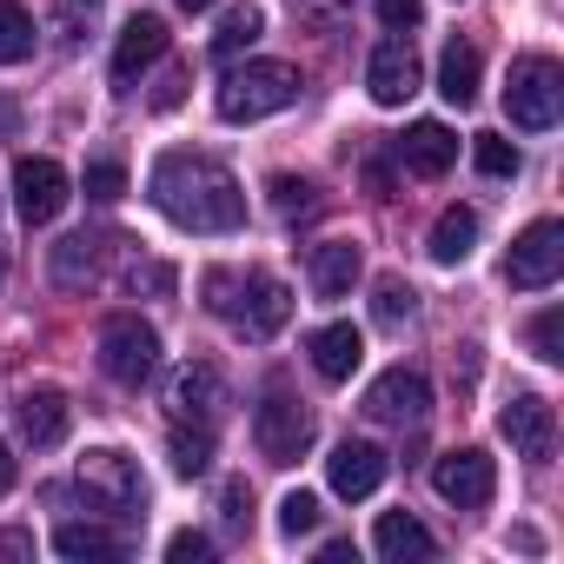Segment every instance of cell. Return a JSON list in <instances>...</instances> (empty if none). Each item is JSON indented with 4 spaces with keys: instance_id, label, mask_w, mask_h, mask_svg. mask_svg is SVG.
I'll list each match as a JSON object with an SVG mask.
<instances>
[{
    "instance_id": "6da1fadb",
    "label": "cell",
    "mask_w": 564,
    "mask_h": 564,
    "mask_svg": "<svg viewBox=\"0 0 564 564\" xmlns=\"http://www.w3.org/2000/svg\"><path fill=\"white\" fill-rule=\"evenodd\" d=\"M147 193H153V206H160L173 226H186V232H232V226H246V193H239V180H232L219 160H206V153H160Z\"/></svg>"
},
{
    "instance_id": "7a4b0ae2",
    "label": "cell",
    "mask_w": 564,
    "mask_h": 564,
    "mask_svg": "<svg viewBox=\"0 0 564 564\" xmlns=\"http://www.w3.org/2000/svg\"><path fill=\"white\" fill-rule=\"evenodd\" d=\"M293 100H300V67L293 61H246V67H232L219 80V100L213 107H219V120L252 127V120L293 107Z\"/></svg>"
},
{
    "instance_id": "3957f363",
    "label": "cell",
    "mask_w": 564,
    "mask_h": 564,
    "mask_svg": "<svg viewBox=\"0 0 564 564\" xmlns=\"http://www.w3.org/2000/svg\"><path fill=\"white\" fill-rule=\"evenodd\" d=\"M557 113H564V67L544 61V54L511 61V80H505V120H511L518 133H544V127H557Z\"/></svg>"
},
{
    "instance_id": "277c9868",
    "label": "cell",
    "mask_w": 564,
    "mask_h": 564,
    "mask_svg": "<svg viewBox=\"0 0 564 564\" xmlns=\"http://www.w3.org/2000/svg\"><path fill=\"white\" fill-rule=\"evenodd\" d=\"M153 366H160V333H153L147 319H133V313H113V319L100 326V372H107L113 386L140 392V386L153 379Z\"/></svg>"
},
{
    "instance_id": "5b68a950",
    "label": "cell",
    "mask_w": 564,
    "mask_h": 564,
    "mask_svg": "<svg viewBox=\"0 0 564 564\" xmlns=\"http://www.w3.org/2000/svg\"><path fill=\"white\" fill-rule=\"evenodd\" d=\"M74 478H80V491H87V505H94V511H107V518H140V505H147V485H140V465H133L127 452H113V445H100V452H87Z\"/></svg>"
},
{
    "instance_id": "8992f818",
    "label": "cell",
    "mask_w": 564,
    "mask_h": 564,
    "mask_svg": "<svg viewBox=\"0 0 564 564\" xmlns=\"http://www.w3.org/2000/svg\"><path fill=\"white\" fill-rule=\"evenodd\" d=\"M252 445L265 465H300L313 445V412L293 392H265V405L252 412Z\"/></svg>"
},
{
    "instance_id": "52a82bcc",
    "label": "cell",
    "mask_w": 564,
    "mask_h": 564,
    "mask_svg": "<svg viewBox=\"0 0 564 564\" xmlns=\"http://www.w3.org/2000/svg\"><path fill=\"white\" fill-rule=\"evenodd\" d=\"M226 319H232V333L239 339H252V346H265L279 326L293 319V293L279 286L272 272H246L239 286H232V300H226Z\"/></svg>"
},
{
    "instance_id": "ba28073f",
    "label": "cell",
    "mask_w": 564,
    "mask_h": 564,
    "mask_svg": "<svg viewBox=\"0 0 564 564\" xmlns=\"http://www.w3.org/2000/svg\"><path fill=\"white\" fill-rule=\"evenodd\" d=\"M67 199H74V180H67L61 160L28 153V160L14 166V213H21L28 226H54V219L67 213Z\"/></svg>"
},
{
    "instance_id": "9c48e42d",
    "label": "cell",
    "mask_w": 564,
    "mask_h": 564,
    "mask_svg": "<svg viewBox=\"0 0 564 564\" xmlns=\"http://www.w3.org/2000/svg\"><path fill=\"white\" fill-rule=\"evenodd\" d=\"M557 272H564V226H557V219H531V226L518 232L511 259H505V279H511L518 293H544Z\"/></svg>"
},
{
    "instance_id": "30bf717a",
    "label": "cell",
    "mask_w": 564,
    "mask_h": 564,
    "mask_svg": "<svg viewBox=\"0 0 564 564\" xmlns=\"http://www.w3.org/2000/svg\"><path fill=\"white\" fill-rule=\"evenodd\" d=\"M366 412H372L379 425H425V412H432V386H425V372H412V366L379 372V379L366 386Z\"/></svg>"
},
{
    "instance_id": "8fae6325",
    "label": "cell",
    "mask_w": 564,
    "mask_h": 564,
    "mask_svg": "<svg viewBox=\"0 0 564 564\" xmlns=\"http://www.w3.org/2000/svg\"><path fill=\"white\" fill-rule=\"evenodd\" d=\"M432 485H438L445 505L478 511V505H491V491H498V465H491L478 445H465V452H445V458L432 465Z\"/></svg>"
},
{
    "instance_id": "7c38bea8",
    "label": "cell",
    "mask_w": 564,
    "mask_h": 564,
    "mask_svg": "<svg viewBox=\"0 0 564 564\" xmlns=\"http://www.w3.org/2000/svg\"><path fill=\"white\" fill-rule=\"evenodd\" d=\"M366 94L379 100V107H405L412 94H419V54H412V34L399 41H379L372 47V61H366Z\"/></svg>"
},
{
    "instance_id": "4fadbf2b",
    "label": "cell",
    "mask_w": 564,
    "mask_h": 564,
    "mask_svg": "<svg viewBox=\"0 0 564 564\" xmlns=\"http://www.w3.org/2000/svg\"><path fill=\"white\" fill-rule=\"evenodd\" d=\"M498 432L511 438V452H518V458L544 465V458H551V445H557V419H551V399H538V392H518V399L498 412Z\"/></svg>"
},
{
    "instance_id": "5bb4252c",
    "label": "cell",
    "mask_w": 564,
    "mask_h": 564,
    "mask_svg": "<svg viewBox=\"0 0 564 564\" xmlns=\"http://www.w3.org/2000/svg\"><path fill=\"white\" fill-rule=\"evenodd\" d=\"M14 419H21V438H28L34 452H54V445L67 438V425H74V405H67L61 386H21Z\"/></svg>"
},
{
    "instance_id": "9a60e30c",
    "label": "cell",
    "mask_w": 564,
    "mask_h": 564,
    "mask_svg": "<svg viewBox=\"0 0 564 564\" xmlns=\"http://www.w3.org/2000/svg\"><path fill=\"white\" fill-rule=\"evenodd\" d=\"M386 471H392V458H386L379 445H366V438H346V445L326 458V485H333L339 498H372V491L386 485Z\"/></svg>"
},
{
    "instance_id": "2e32d148",
    "label": "cell",
    "mask_w": 564,
    "mask_h": 564,
    "mask_svg": "<svg viewBox=\"0 0 564 564\" xmlns=\"http://www.w3.org/2000/svg\"><path fill=\"white\" fill-rule=\"evenodd\" d=\"M166 54V21L160 14H133L120 28V47H113V87H140V74Z\"/></svg>"
},
{
    "instance_id": "e0dca14e",
    "label": "cell",
    "mask_w": 564,
    "mask_h": 564,
    "mask_svg": "<svg viewBox=\"0 0 564 564\" xmlns=\"http://www.w3.org/2000/svg\"><path fill=\"white\" fill-rule=\"evenodd\" d=\"M166 405H173V419H199V425H213L219 419V405H226V372L219 366H186L180 379H173V392H166Z\"/></svg>"
},
{
    "instance_id": "ac0fdd59",
    "label": "cell",
    "mask_w": 564,
    "mask_h": 564,
    "mask_svg": "<svg viewBox=\"0 0 564 564\" xmlns=\"http://www.w3.org/2000/svg\"><path fill=\"white\" fill-rule=\"evenodd\" d=\"M399 160H405V173H419V180H438V173H452V160H458V140H452V127H445V120H419V127L399 140Z\"/></svg>"
},
{
    "instance_id": "d6986e66",
    "label": "cell",
    "mask_w": 564,
    "mask_h": 564,
    "mask_svg": "<svg viewBox=\"0 0 564 564\" xmlns=\"http://www.w3.org/2000/svg\"><path fill=\"white\" fill-rule=\"evenodd\" d=\"M359 359H366V333L359 326H319L313 333V372L326 379V386H346L352 372H359Z\"/></svg>"
},
{
    "instance_id": "ffe728a7",
    "label": "cell",
    "mask_w": 564,
    "mask_h": 564,
    "mask_svg": "<svg viewBox=\"0 0 564 564\" xmlns=\"http://www.w3.org/2000/svg\"><path fill=\"white\" fill-rule=\"evenodd\" d=\"M372 544H379V557H386V564H425V557L438 551V538H432L412 511H379Z\"/></svg>"
},
{
    "instance_id": "44dd1931",
    "label": "cell",
    "mask_w": 564,
    "mask_h": 564,
    "mask_svg": "<svg viewBox=\"0 0 564 564\" xmlns=\"http://www.w3.org/2000/svg\"><path fill=\"white\" fill-rule=\"evenodd\" d=\"M306 272H313V293L319 300H346L359 286V246L352 239H326V246H313Z\"/></svg>"
},
{
    "instance_id": "7402d4cb",
    "label": "cell",
    "mask_w": 564,
    "mask_h": 564,
    "mask_svg": "<svg viewBox=\"0 0 564 564\" xmlns=\"http://www.w3.org/2000/svg\"><path fill=\"white\" fill-rule=\"evenodd\" d=\"M259 34H265V14L252 8V0H239V8H226V14H219V34H213V61H219V67H232V61H239V54H246Z\"/></svg>"
},
{
    "instance_id": "603a6c76",
    "label": "cell",
    "mask_w": 564,
    "mask_h": 564,
    "mask_svg": "<svg viewBox=\"0 0 564 564\" xmlns=\"http://www.w3.org/2000/svg\"><path fill=\"white\" fill-rule=\"evenodd\" d=\"M94 272H100V239L74 232V239H61V246H54V286H61V293L94 286Z\"/></svg>"
},
{
    "instance_id": "cb8c5ba5",
    "label": "cell",
    "mask_w": 564,
    "mask_h": 564,
    "mask_svg": "<svg viewBox=\"0 0 564 564\" xmlns=\"http://www.w3.org/2000/svg\"><path fill=\"white\" fill-rule=\"evenodd\" d=\"M438 94H445L452 107H471V100H478V47H471V41H452V47L438 54Z\"/></svg>"
},
{
    "instance_id": "d4e9b609",
    "label": "cell",
    "mask_w": 564,
    "mask_h": 564,
    "mask_svg": "<svg viewBox=\"0 0 564 564\" xmlns=\"http://www.w3.org/2000/svg\"><path fill=\"white\" fill-rule=\"evenodd\" d=\"M471 246H478V213L471 206H445L438 226H432V259L458 265V259H471Z\"/></svg>"
},
{
    "instance_id": "484cf974",
    "label": "cell",
    "mask_w": 564,
    "mask_h": 564,
    "mask_svg": "<svg viewBox=\"0 0 564 564\" xmlns=\"http://www.w3.org/2000/svg\"><path fill=\"white\" fill-rule=\"evenodd\" d=\"M54 551H61V557H127V538H113L107 524H80V518H67V524L54 531Z\"/></svg>"
},
{
    "instance_id": "4316f807",
    "label": "cell",
    "mask_w": 564,
    "mask_h": 564,
    "mask_svg": "<svg viewBox=\"0 0 564 564\" xmlns=\"http://www.w3.org/2000/svg\"><path fill=\"white\" fill-rule=\"evenodd\" d=\"M34 61V14L21 0H0V67H21Z\"/></svg>"
},
{
    "instance_id": "83f0119b",
    "label": "cell",
    "mask_w": 564,
    "mask_h": 564,
    "mask_svg": "<svg viewBox=\"0 0 564 564\" xmlns=\"http://www.w3.org/2000/svg\"><path fill=\"white\" fill-rule=\"evenodd\" d=\"M166 452H173V471H180V478H199V471L213 465V432H206V425H193V432H186V425L173 419Z\"/></svg>"
},
{
    "instance_id": "f1b7e54d",
    "label": "cell",
    "mask_w": 564,
    "mask_h": 564,
    "mask_svg": "<svg viewBox=\"0 0 564 564\" xmlns=\"http://www.w3.org/2000/svg\"><path fill=\"white\" fill-rule=\"evenodd\" d=\"M272 213L279 219H306V213H319V186L313 180H293V173H272Z\"/></svg>"
},
{
    "instance_id": "f546056e",
    "label": "cell",
    "mask_w": 564,
    "mask_h": 564,
    "mask_svg": "<svg viewBox=\"0 0 564 564\" xmlns=\"http://www.w3.org/2000/svg\"><path fill=\"white\" fill-rule=\"evenodd\" d=\"M471 160H478L485 180H518V166H524L518 147H511L505 133H478V140H471Z\"/></svg>"
},
{
    "instance_id": "4dcf8cb0",
    "label": "cell",
    "mask_w": 564,
    "mask_h": 564,
    "mask_svg": "<svg viewBox=\"0 0 564 564\" xmlns=\"http://www.w3.org/2000/svg\"><path fill=\"white\" fill-rule=\"evenodd\" d=\"M412 306H419V293L405 286L399 272L372 286V319H379V326H405V319H412Z\"/></svg>"
},
{
    "instance_id": "1f68e13d",
    "label": "cell",
    "mask_w": 564,
    "mask_h": 564,
    "mask_svg": "<svg viewBox=\"0 0 564 564\" xmlns=\"http://www.w3.org/2000/svg\"><path fill=\"white\" fill-rule=\"evenodd\" d=\"M100 8L107 0H54V34L74 47V41H87L94 28H100Z\"/></svg>"
},
{
    "instance_id": "d6a6232c",
    "label": "cell",
    "mask_w": 564,
    "mask_h": 564,
    "mask_svg": "<svg viewBox=\"0 0 564 564\" xmlns=\"http://www.w3.org/2000/svg\"><path fill=\"white\" fill-rule=\"evenodd\" d=\"M87 199H100V206L127 199V166L120 160H87Z\"/></svg>"
},
{
    "instance_id": "836d02e7",
    "label": "cell",
    "mask_w": 564,
    "mask_h": 564,
    "mask_svg": "<svg viewBox=\"0 0 564 564\" xmlns=\"http://www.w3.org/2000/svg\"><path fill=\"white\" fill-rule=\"evenodd\" d=\"M531 352H538L544 366L564 359V313H557V306H544V313L531 319Z\"/></svg>"
},
{
    "instance_id": "e575fe53",
    "label": "cell",
    "mask_w": 564,
    "mask_h": 564,
    "mask_svg": "<svg viewBox=\"0 0 564 564\" xmlns=\"http://www.w3.org/2000/svg\"><path fill=\"white\" fill-rule=\"evenodd\" d=\"M279 531H286V538L319 531V498L313 491H286V505H279Z\"/></svg>"
},
{
    "instance_id": "d590c367",
    "label": "cell",
    "mask_w": 564,
    "mask_h": 564,
    "mask_svg": "<svg viewBox=\"0 0 564 564\" xmlns=\"http://www.w3.org/2000/svg\"><path fill=\"white\" fill-rule=\"evenodd\" d=\"M219 518H226V531H246V518H252V491H246V478H232V485L219 491Z\"/></svg>"
},
{
    "instance_id": "8d00e7d4",
    "label": "cell",
    "mask_w": 564,
    "mask_h": 564,
    "mask_svg": "<svg viewBox=\"0 0 564 564\" xmlns=\"http://www.w3.org/2000/svg\"><path fill=\"white\" fill-rule=\"evenodd\" d=\"M166 557H173V564H206V557H213V538H206V531H173V538H166Z\"/></svg>"
},
{
    "instance_id": "74e56055",
    "label": "cell",
    "mask_w": 564,
    "mask_h": 564,
    "mask_svg": "<svg viewBox=\"0 0 564 564\" xmlns=\"http://www.w3.org/2000/svg\"><path fill=\"white\" fill-rule=\"evenodd\" d=\"M379 21H386L392 34H412V28L425 21V8H419V0H379Z\"/></svg>"
},
{
    "instance_id": "f35d334b",
    "label": "cell",
    "mask_w": 564,
    "mask_h": 564,
    "mask_svg": "<svg viewBox=\"0 0 564 564\" xmlns=\"http://www.w3.org/2000/svg\"><path fill=\"white\" fill-rule=\"evenodd\" d=\"M346 8H352V0H293V14H300V21H313V28H333Z\"/></svg>"
},
{
    "instance_id": "ab89813d",
    "label": "cell",
    "mask_w": 564,
    "mask_h": 564,
    "mask_svg": "<svg viewBox=\"0 0 564 564\" xmlns=\"http://www.w3.org/2000/svg\"><path fill=\"white\" fill-rule=\"evenodd\" d=\"M173 293V265H133V293Z\"/></svg>"
},
{
    "instance_id": "60d3db41",
    "label": "cell",
    "mask_w": 564,
    "mask_h": 564,
    "mask_svg": "<svg viewBox=\"0 0 564 564\" xmlns=\"http://www.w3.org/2000/svg\"><path fill=\"white\" fill-rule=\"evenodd\" d=\"M180 94H186V74H180V67H173V74H166V80H160V94H153V107H160V113H166V107H180Z\"/></svg>"
},
{
    "instance_id": "b9f144b4",
    "label": "cell",
    "mask_w": 564,
    "mask_h": 564,
    "mask_svg": "<svg viewBox=\"0 0 564 564\" xmlns=\"http://www.w3.org/2000/svg\"><path fill=\"white\" fill-rule=\"evenodd\" d=\"M0 557H34V538L28 531H0Z\"/></svg>"
},
{
    "instance_id": "7bdbcfd3",
    "label": "cell",
    "mask_w": 564,
    "mask_h": 564,
    "mask_svg": "<svg viewBox=\"0 0 564 564\" xmlns=\"http://www.w3.org/2000/svg\"><path fill=\"white\" fill-rule=\"evenodd\" d=\"M319 557H326V564H346V557H359V551H352L346 538H326V544H319Z\"/></svg>"
},
{
    "instance_id": "ee69618b",
    "label": "cell",
    "mask_w": 564,
    "mask_h": 564,
    "mask_svg": "<svg viewBox=\"0 0 564 564\" xmlns=\"http://www.w3.org/2000/svg\"><path fill=\"white\" fill-rule=\"evenodd\" d=\"M0 491H14V452L0 445Z\"/></svg>"
},
{
    "instance_id": "f6af8a7d",
    "label": "cell",
    "mask_w": 564,
    "mask_h": 564,
    "mask_svg": "<svg viewBox=\"0 0 564 564\" xmlns=\"http://www.w3.org/2000/svg\"><path fill=\"white\" fill-rule=\"evenodd\" d=\"M14 127H21V113H14L8 100H0V133H14Z\"/></svg>"
},
{
    "instance_id": "bcb514c9",
    "label": "cell",
    "mask_w": 564,
    "mask_h": 564,
    "mask_svg": "<svg viewBox=\"0 0 564 564\" xmlns=\"http://www.w3.org/2000/svg\"><path fill=\"white\" fill-rule=\"evenodd\" d=\"M180 8H186V14H199V8H213V0H180Z\"/></svg>"
}]
</instances>
